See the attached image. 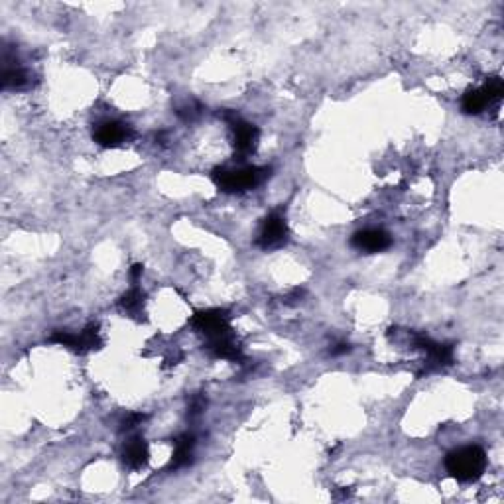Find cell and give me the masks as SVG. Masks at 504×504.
Here are the masks:
<instances>
[{
	"instance_id": "obj_18",
	"label": "cell",
	"mask_w": 504,
	"mask_h": 504,
	"mask_svg": "<svg viewBox=\"0 0 504 504\" xmlns=\"http://www.w3.org/2000/svg\"><path fill=\"white\" fill-rule=\"evenodd\" d=\"M140 274H142V264H134V266L130 268V276H133L134 282L140 278Z\"/></svg>"
},
{
	"instance_id": "obj_9",
	"label": "cell",
	"mask_w": 504,
	"mask_h": 504,
	"mask_svg": "<svg viewBox=\"0 0 504 504\" xmlns=\"http://www.w3.org/2000/svg\"><path fill=\"white\" fill-rule=\"evenodd\" d=\"M123 459L130 469H140L148 463V445L142 438H133L126 441L123 451Z\"/></svg>"
},
{
	"instance_id": "obj_14",
	"label": "cell",
	"mask_w": 504,
	"mask_h": 504,
	"mask_svg": "<svg viewBox=\"0 0 504 504\" xmlns=\"http://www.w3.org/2000/svg\"><path fill=\"white\" fill-rule=\"evenodd\" d=\"M481 91H483V95H485L488 105H491V103H498L504 95L503 79H500V77H491L485 85L481 87Z\"/></svg>"
},
{
	"instance_id": "obj_13",
	"label": "cell",
	"mask_w": 504,
	"mask_h": 504,
	"mask_svg": "<svg viewBox=\"0 0 504 504\" xmlns=\"http://www.w3.org/2000/svg\"><path fill=\"white\" fill-rule=\"evenodd\" d=\"M2 83H4V89H20L28 83V73L20 67H6Z\"/></svg>"
},
{
	"instance_id": "obj_12",
	"label": "cell",
	"mask_w": 504,
	"mask_h": 504,
	"mask_svg": "<svg viewBox=\"0 0 504 504\" xmlns=\"http://www.w3.org/2000/svg\"><path fill=\"white\" fill-rule=\"evenodd\" d=\"M486 105H488V103H486V99L481 89L467 91L463 101H461V106H463V111H465L467 114H479Z\"/></svg>"
},
{
	"instance_id": "obj_6",
	"label": "cell",
	"mask_w": 504,
	"mask_h": 504,
	"mask_svg": "<svg viewBox=\"0 0 504 504\" xmlns=\"http://www.w3.org/2000/svg\"><path fill=\"white\" fill-rule=\"evenodd\" d=\"M51 341L59 343L63 347H71L79 352L91 351L97 349L101 341H99V331H97V325H89L87 329H83L81 333H69V331H56L51 335Z\"/></svg>"
},
{
	"instance_id": "obj_5",
	"label": "cell",
	"mask_w": 504,
	"mask_h": 504,
	"mask_svg": "<svg viewBox=\"0 0 504 504\" xmlns=\"http://www.w3.org/2000/svg\"><path fill=\"white\" fill-rule=\"evenodd\" d=\"M130 136H133V128L121 121H103V123L97 124L95 130H93L95 142L105 148H116L126 142Z\"/></svg>"
},
{
	"instance_id": "obj_4",
	"label": "cell",
	"mask_w": 504,
	"mask_h": 504,
	"mask_svg": "<svg viewBox=\"0 0 504 504\" xmlns=\"http://www.w3.org/2000/svg\"><path fill=\"white\" fill-rule=\"evenodd\" d=\"M193 327L205 335L207 339H217L223 335L231 333L228 327V314L225 309H207V312H199L193 317Z\"/></svg>"
},
{
	"instance_id": "obj_10",
	"label": "cell",
	"mask_w": 504,
	"mask_h": 504,
	"mask_svg": "<svg viewBox=\"0 0 504 504\" xmlns=\"http://www.w3.org/2000/svg\"><path fill=\"white\" fill-rule=\"evenodd\" d=\"M209 349L213 351L215 357L219 359H228V361H240L242 355H240V347L237 345V341L233 339V335L227 333L217 339H211Z\"/></svg>"
},
{
	"instance_id": "obj_19",
	"label": "cell",
	"mask_w": 504,
	"mask_h": 504,
	"mask_svg": "<svg viewBox=\"0 0 504 504\" xmlns=\"http://www.w3.org/2000/svg\"><path fill=\"white\" fill-rule=\"evenodd\" d=\"M349 351V345H345V343H341V345H337V349H333L331 351V355H343V352Z\"/></svg>"
},
{
	"instance_id": "obj_7",
	"label": "cell",
	"mask_w": 504,
	"mask_h": 504,
	"mask_svg": "<svg viewBox=\"0 0 504 504\" xmlns=\"http://www.w3.org/2000/svg\"><path fill=\"white\" fill-rule=\"evenodd\" d=\"M392 245L391 235L382 228H364L352 235V247L362 252H382Z\"/></svg>"
},
{
	"instance_id": "obj_15",
	"label": "cell",
	"mask_w": 504,
	"mask_h": 504,
	"mask_svg": "<svg viewBox=\"0 0 504 504\" xmlns=\"http://www.w3.org/2000/svg\"><path fill=\"white\" fill-rule=\"evenodd\" d=\"M142 292L134 285L133 290H128L126 294L121 297V302H118V305L123 307L124 312H136L140 305H142Z\"/></svg>"
},
{
	"instance_id": "obj_16",
	"label": "cell",
	"mask_w": 504,
	"mask_h": 504,
	"mask_svg": "<svg viewBox=\"0 0 504 504\" xmlns=\"http://www.w3.org/2000/svg\"><path fill=\"white\" fill-rule=\"evenodd\" d=\"M140 422H144V416L142 414H130L128 418H124L123 422V429H133L136 428Z\"/></svg>"
},
{
	"instance_id": "obj_2",
	"label": "cell",
	"mask_w": 504,
	"mask_h": 504,
	"mask_svg": "<svg viewBox=\"0 0 504 504\" xmlns=\"http://www.w3.org/2000/svg\"><path fill=\"white\" fill-rule=\"evenodd\" d=\"M266 168H258V166H247V168H237V170H221L213 171V181L217 183V188L227 193L235 191H247L257 188L260 181L266 178Z\"/></svg>"
},
{
	"instance_id": "obj_17",
	"label": "cell",
	"mask_w": 504,
	"mask_h": 504,
	"mask_svg": "<svg viewBox=\"0 0 504 504\" xmlns=\"http://www.w3.org/2000/svg\"><path fill=\"white\" fill-rule=\"evenodd\" d=\"M203 408H205V400L201 398V396H197V398H193V402H191L190 414L191 416H195V414H199Z\"/></svg>"
},
{
	"instance_id": "obj_8",
	"label": "cell",
	"mask_w": 504,
	"mask_h": 504,
	"mask_svg": "<svg viewBox=\"0 0 504 504\" xmlns=\"http://www.w3.org/2000/svg\"><path fill=\"white\" fill-rule=\"evenodd\" d=\"M233 133H235V148L240 154H250L254 152L258 144V128L254 124L245 123L240 118L233 121Z\"/></svg>"
},
{
	"instance_id": "obj_1",
	"label": "cell",
	"mask_w": 504,
	"mask_h": 504,
	"mask_svg": "<svg viewBox=\"0 0 504 504\" xmlns=\"http://www.w3.org/2000/svg\"><path fill=\"white\" fill-rule=\"evenodd\" d=\"M448 473L457 481H477L483 475L486 467V453L479 445H467V448L455 449L445 457Z\"/></svg>"
},
{
	"instance_id": "obj_11",
	"label": "cell",
	"mask_w": 504,
	"mask_h": 504,
	"mask_svg": "<svg viewBox=\"0 0 504 504\" xmlns=\"http://www.w3.org/2000/svg\"><path fill=\"white\" fill-rule=\"evenodd\" d=\"M193 445H195V439L190 434H183L176 439V451L171 457L170 469H180V467L188 465L193 455Z\"/></svg>"
},
{
	"instance_id": "obj_3",
	"label": "cell",
	"mask_w": 504,
	"mask_h": 504,
	"mask_svg": "<svg viewBox=\"0 0 504 504\" xmlns=\"http://www.w3.org/2000/svg\"><path fill=\"white\" fill-rule=\"evenodd\" d=\"M288 235H290V231H288V223H285L284 215L280 211H274L262 223V228L258 233L257 245L260 248H264V250L278 248L288 240Z\"/></svg>"
}]
</instances>
